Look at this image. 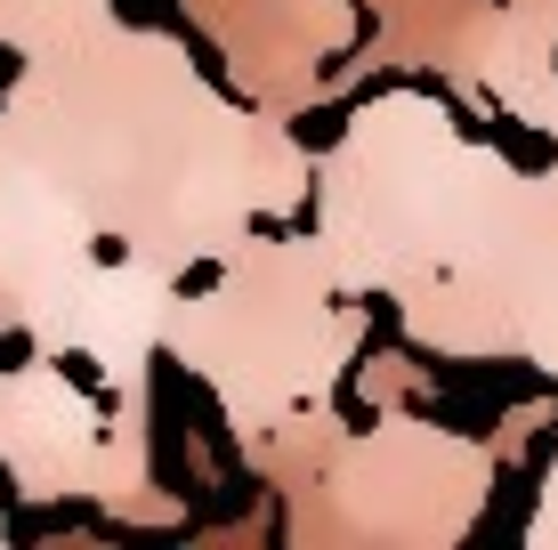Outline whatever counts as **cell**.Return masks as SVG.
Returning a JSON list of instances; mask_svg holds the SVG:
<instances>
[{
	"label": "cell",
	"mask_w": 558,
	"mask_h": 550,
	"mask_svg": "<svg viewBox=\"0 0 558 550\" xmlns=\"http://www.w3.org/2000/svg\"><path fill=\"white\" fill-rule=\"evenodd\" d=\"M0 138L16 146L82 227L170 283L227 259L252 227L300 219L316 155L267 106H235L179 33L113 25L57 41L9 89Z\"/></svg>",
	"instance_id": "cell-1"
},
{
	"label": "cell",
	"mask_w": 558,
	"mask_h": 550,
	"mask_svg": "<svg viewBox=\"0 0 558 550\" xmlns=\"http://www.w3.org/2000/svg\"><path fill=\"white\" fill-rule=\"evenodd\" d=\"M518 170L437 89H373L349 106L307 179V235L356 300H397L446 276L502 211Z\"/></svg>",
	"instance_id": "cell-2"
},
{
	"label": "cell",
	"mask_w": 558,
	"mask_h": 550,
	"mask_svg": "<svg viewBox=\"0 0 558 550\" xmlns=\"http://www.w3.org/2000/svg\"><path fill=\"white\" fill-rule=\"evenodd\" d=\"M203 276H210L203 292L170 300L162 356H179V372H195L210 389L235 445H259L276 429L332 413L340 381L356 372L364 340H373V300H356L332 276L324 243L276 219L252 227Z\"/></svg>",
	"instance_id": "cell-3"
},
{
	"label": "cell",
	"mask_w": 558,
	"mask_h": 550,
	"mask_svg": "<svg viewBox=\"0 0 558 550\" xmlns=\"http://www.w3.org/2000/svg\"><path fill=\"white\" fill-rule=\"evenodd\" d=\"M502 453L486 438L437 429L421 413L389 405L373 429H340L316 469H300L283 494L292 542H405V550H453L486 518Z\"/></svg>",
	"instance_id": "cell-4"
},
{
	"label": "cell",
	"mask_w": 558,
	"mask_h": 550,
	"mask_svg": "<svg viewBox=\"0 0 558 550\" xmlns=\"http://www.w3.org/2000/svg\"><path fill=\"white\" fill-rule=\"evenodd\" d=\"M397 340L446 365H526L558 389V162L518 170L446 276L389 300Z\"/></svg>",
	"instance_id": "cell-5"
},
{
	"label": "cell",
	"mask_w": 558,
	"mask_h": 550,
	"mask_svg": "<svg viewBox=\"0 0 558 550\" xmlns=\"http://www.w3.org/2000/svg\"><path fill=\"white\" fill-rule=\"evenodd\" d=\"M526 550H558V445H550V462H543V486H534V510H526Z\"/></svg>",
	"instance_id": "cell-6"
},
{
	"label": "cell",
	"mask_w": 558,
	"mask_h": 550,
	"mask_svg": "<svg viewBox=\"0 0 558 550\" xmlns=\"http://www.w3.org/2000/svg\"><path fill=\"white\" fill-rule=\"evenodd\" d=\"M518 122H526L534 138L550 146V162H558V49H550V73H543V89L526 98V113H518Z\"/></svg>",
	"instance_id": "cell-7"
}]
</instances>
